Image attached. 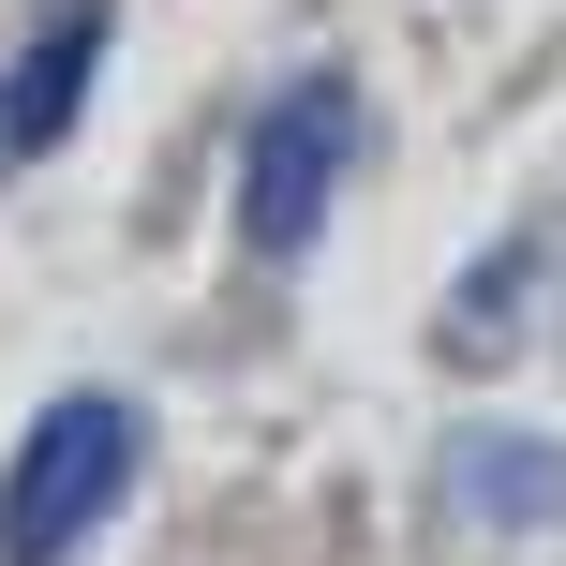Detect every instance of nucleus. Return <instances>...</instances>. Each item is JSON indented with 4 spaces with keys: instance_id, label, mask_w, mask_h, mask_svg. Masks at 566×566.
<instances>
[{
    "instance_id": "nucleus-2",
    "label": "nucleus",
    "mask_w": 566,
    "mask_h": 566,
    "mask_svg": "<svg viewBox=\"0 0 566 566\" xmlns=\"http://www.w3.org/2000/svg\"><path fill=\"white\" fill-rule=\"evenodd\" d=\"M343 149H358V105H343V75L283 90V105L254 119V165H239V239H254V254H313Z\"/></svg>"
},
{
    "instance_id": "nucleus-3",
    "label": "nucleus",
    "mask_w": 566,
    "mask_h": 566,
    "mask_svg": "<svg viewBox=\"0 0 566 566\" xmlns=\"http://www.w3.org/2000/svg\"><path fill=\"white\" fill-rule=\"evenodd\" d=\"M90 75H105V0H75V15L0 75V149H60V135H75V105H90Z\"/></svg>"
},
{
    "instance_id": "nucleus-4",
    "label": "nucleus",
    "mask_w": 566,
    "mask_h": 566,
    "mask_svg": "<svg viewBox=\"0 0 566 566\" xmlns=\"http://www.w3.org/2000/svg\"><path fill=\"white\" fill-rule=\"evenodd\" d=\"M462 492H478L492 522H552V507H566V462L522 448V432H478V448H462Z\"/></svg>"
},
{
    "instance_id": "nucleus-1",
    "label": "nucleus",
    "mask_w": 566,
    "mask_h": 566,
    "mask_svg": "<svg viewBox=\"0 0 566 566\" xmlns=\"http://www.w3.org/2000/svg\"><path fill=\"white\" fill-rule=\"evenodd\" d=\"M119 478H135V418H119L105 388L45 402L30 448H15V478H0V566H60L90 522L119 507Z\"/></svg>"
}]
</instances>
